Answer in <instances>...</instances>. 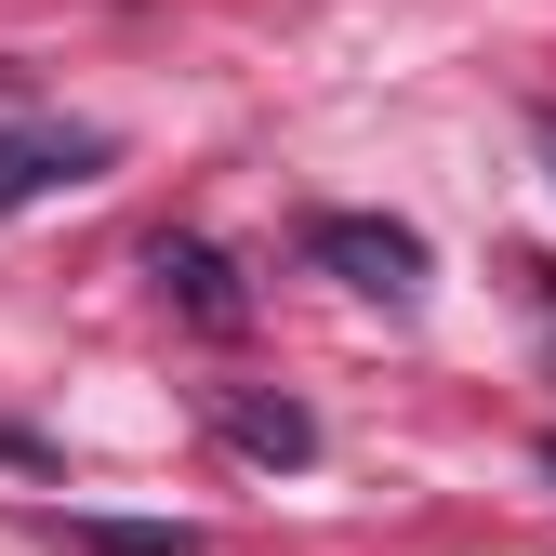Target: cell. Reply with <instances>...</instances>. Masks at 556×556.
I'll return each instance as SVG.
<instances>
[{"mask_svg": "<svg viewBox=\"0 0 556 556\" xmlns=\"http://www.w3.org/2000/svg\"><path fill=\"white\" fill-rule=\"evenodd\" d=\"M119 147L106 132H80V119H14L0 132V213H27V199H53V186H93Z\"/></svg>", "mask_w": 556, "mask_h": 556, "instance_id": "1", "label": "cell"}, {"mask_svg": "<svg viewBox=\"0 0 556 556\" xmlns=\"http://www.w3.org/2000/svg\"><path fill=\"white\" fill-rule=\"evenodd\" d=\"M305 252L344 278V292H410V278H425V239H410V226H371V213H318Z\"/></svg>", "mask_w": 556, "mask_h": 556, "instance_id": "2", "label": "cell"}, {"mask_svg": "<svg viewBox=\"0 0 556 556\" xmlns=\"http://www.w3.org/2000/svg\"><path fill=\"white\" fill-rule=\"evenodd\" d=\"M40 530L80 556H199V530H132V517H66V504H40Z\"/></svg>", "mask_w": 556, "mask_h": 556, "instance_id": "3", "label": "cell"}, {"mask_svg": "<svg viewBox=\"0 0 556 556\" xmlns=\"http://www.w3.org/2000/svg\"><path fill=\"white\" fill-rule=\"evenodd\" d=\"M226 438H239L252 464H305V451H318V425H305L292 397H226Z\"/></svg>", "mask_w": 556, "mask_h": 556, "instance_id": "4", "label": "cell"}, {"mask_svg": "<svg viewBox=\"0 0 556 556\" xmlns=\"http://www.w3.org/2000/svg\"><path fill=\"white\" fill-rule=\"evenodd\" d=\"M160 292H186V318H213V331H239V292H226V265L199 252V239H160Z\"/></svg>", "mask_w": 556, "mask_h": 556, "instance_id": "5", "label": "cell"}]
</instances>
